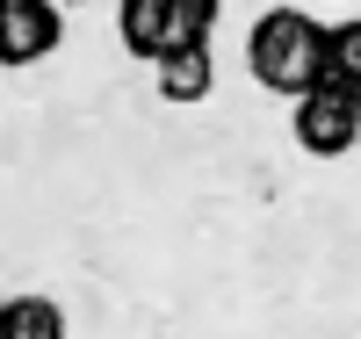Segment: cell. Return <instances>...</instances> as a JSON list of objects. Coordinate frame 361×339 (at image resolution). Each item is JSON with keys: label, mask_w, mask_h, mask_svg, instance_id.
<instances>
[{"label": "cell", "mask_w": 361, "mask_h": 339, "mask_svg": "<svg viewBox=\"0 0 361 339\" xmlns=\"http://www.w3.org/2000/svg\"><path fill=\"white\" fill-rule=\"evenodd\" d=\"M325 29L333 22H318L311 8H267L253 22V37H246V73L282 101L311 94L325 80Z\"/></svg>", "instance_id": "obj_1"}, {"label": "cell", "mask_w": 361, "mask_h": 339, "mask_svg": "<svg viewBox=\"0 0 361 339\" xmlns=\"http://www.w3.org/2000/svg\"><path fill=\"white\" fill-rule=\"evenodd\" d=\"M217 15H224V0H116V37L137 66H159L188 44H209Z\"/></svg>", "instance_id": "obj_2"}, {"label": "cell", "mask_w": 361, "mask_h": 339, "mask_svg": "<svg viewBox=\"0 0 361 339\" xmlns=\"http://www.w3.org/2000/svg\"><path fill=\"white\" fill-rule=\"evenodd\" d=\"M289 130H296V144H304L311 159H340V152L361 144V94H354V87L318 80L311 94L289 101Z\"/></svg>", "instance_id": "obj_3"}, {"label": "cell", "mask_w": 361, "mask_h": 339, "mask_svg": "<svg viewBox=\"0 0 361 339\" xmlns=\"http://www.w3.org/2000/svg\"><path fill=\"white\" fill-rule=\"evenodd\" d=\"M58 44H66L58 0H0V66H44Z\"/></svg>", "instance_id": "obj_4"}, {"label": "cell", "mask_w": 361, "mask_h": 339, "mask_svg": "<svg viewBox=\"0 0 361 339\" xmlns=\"http://www.w3.org/2000/svg\"><path fill=\"white\" fill-rule=\"evenodd\" d=\"M152 80H159V101H173V109H195V101H209V87H217L209 44H188V51L159 58V66H152Z\"/></svg>", "instance_id": "obj_5"}, {"label": "cell", "mask_w": 361, "mask_h": 339, "mask_svg": "<svg viewBox=\"0 0 361 339\" xmlns=\"http://www.w3.org/2000/svg\"><path fill=\"white\" fill-rule=\"evenodd\" d=\"M0 339H66L58 296H0Z\"/></svg>", "instance_id": "obj_6"}, {"label": "cell", "mask_w": 361, "mask_h": 339, "mask_svg": "<svg viewBox=\"0 0 361 339\" xmlns=\"http://www.w3.org/2000/svg\"><path fill=\"white\" fill-rule=\"evenodd\" d=\"M325 80L361 94V15H347V22L325 29Z\"/></svg>", "instance_id": "obj_7"}]
</instances>
